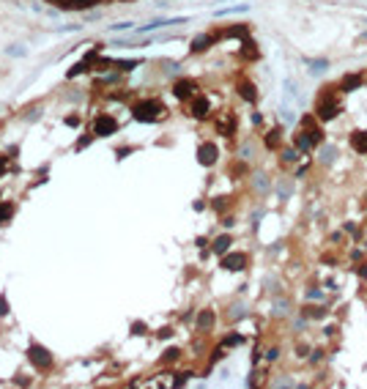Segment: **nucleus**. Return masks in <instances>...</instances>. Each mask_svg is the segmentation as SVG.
<instances>
[{"mask_svg":"<svg viewBox=\"0 0 367 389\" xmlns=\"http://www.w3.org/2000/svg\"><path fill=\"white\" fill-rule=\"evenodd\" d=\"M165 113H167L165 105H162V101H156V99H146V101H140V105H134V110H132V115L137 118V121H142V124L159 121Z\"/></svg>","mask_w":367,"mask_h":389,"instance_id":"f257e3e1","label":"nucleus"},{"mask_svg":"<svg viewBox=\"0 0 367 389\" xmlns=\"http://www.w3.org/2000/svg\"><path fill=\"white\" fill-rule=\"evenodd\" d=\"M340 113V105L337 99L332 96V93H323V96H318V105H315V115L321 118V121H332L334 115Z\"/></svg>","mask_w":367,"mask_h":389,"instance_id":"f03ea898","label":"nucleus"},{"mask_svg":"<svg viewBox=\"0 0 367 389\" xmlns=\"http://www.w3.org/2000/svg\"><path fill=\"white\" fill-rule=\"evenodd\" d=\"M28 356H30V362H33L38 370H47V367H52V354L47 351L44 345H38V343H30V348H28Z\"/></svg>","mask_w":367,"mask_h":389,"instance_id":"7ed1b4c3","label":"nucleus"},{"mask_svg":"<svg viewBox=\"0 0 367 389\" xmlns=\"http://www.w3.org/2000/svg\"><path fill=\"white\" fill-rule=\"evenodd\" d=\"M115 129H118V121L113 115H99L93 121V137H110V134H115Z\"/></svg>","mask_w":367,"mask_h":389,"instance_id":"20e7f679","label":"nucleus"},{"mask_svg":"<svg viewBox=\"0 0 367 389\" xmlns=\"http://www.w3.org/2000/svg\"><path fill=\"white\" fill-rule=\"evenodd\" d=\"M301 129H304V134L310 137L313 146L323 140V132H321V126H315V118H313V115H304V118H301Z\"/></svg>","mask_w":367,"mask_h":389,"instance_id":"39448f33","label":"nucleus"},{"mask_svg":"<svg viewBox=\"0 0 367 389\" xmlns=\"http://www.w3.org/2000/svg\"><path fill=\"white\" fill-rule=\"evenodd\" d=\"M247 266V255L244 252H230V255L222 258V269H228V272H241Z\"/></svg>","mask_w":367,"mask_h":389,"instance_id":"423d86ee","label":"nucleus"},{"mask_svg":"<svg viewBox=\"0 0 367 389\" xmlns=\"http://www.w3.org/2000/svg\"><path fill=\"white\" fill-rule=\"evenodd\" d=\"M197 162H200V165H214V162H217V146L203 142V146L197 148Z\"/></svg>","mask_w":367,"mask_h":389,"instance_id":"0eeeda50","label":"nucleus"},{"mask_svg":"<svg viewBox=\"0 0 367 389\" xmlns=\"http://www.w3.org/2000/svg\"><path fill=\"white\" fill-rule=\"evenodd\" d=\"M173 93H175L178 99H189V96L195 93V83H192V80H178V83L173 85Z\"/></svg>","mask_w":367,"mask_h":389,"instance_id":"6e6552de","label":"nucleus"},{"mask_svg":"<svg viewBox=\"0 0 367 389\" xmlns=\"http://www.w3.org/2000/svg\"><path fill=\"white\" fill-rule=\"evenodd\" d=\"M351 146H354V151H359V154H367V132L351 134Z\"/></svg>","mask_w":367,"mask_h":389,"instance_id":"1a4fd4ad","label":"nucleus"},{"mask_svg":"<svg viewBox=\"0 0 367 389\" xmlns=\"http://www.w3.org/2000/svg\"><path fill=\"white\" fill-rule=\"evenodd\" d=\"M192 115H195V118H206V115H209V99H206V96H197V99L192 101Z\"/></svg>","mask_w":367,"mask_h":389,"instance_id":"9d476101","label":"nucleus"},{"mask_svg":"<svg viewBox=\"0 0 367 389\" xmlns=\"http://www.w3.org/2000/svg\"><path fill=\"white\" fill-rule=\"evenodd\" d=\"M359 85H362V77H359V74H348V77H342L340 88L342 91H356Z\"/></svg>","mask_w":367,"mask_h":389,"instance_id":"9b49d317","label":"nucleus"},{"mask_svg":"<svg viewBox=\"0 0 367 389\" xmlns=\"http://www.w3.org/2000/svg\"><path fill=\"white\" fill-rule=\"evenodd\" d=\"M211 44H214V36H197L195 42H192V50H195V52H203V50H209Z\"/></svg>","mask_w":367,"mask_h":389,"instance_id":"f8f14e48","label":"nucleus"},{"mask_svg":"<svg viewBox=\"0 0 367 389\" xmlns=\"http://www.w3.org/2000/svg\"><path fill=\"white\" fill-rule=\"evenodd\" d=\"M238 91H241V96H244L247 101H255V99H258V91H255L252 83H241V85H238Z\"/></svg>","mask_w":367,"mask_h":389,"instance_id":"ddd939ff","label":"nucleus"},{"mask_svg":"<svg viewBox=\"0 0 367 389\" xmlns=\"http://www.w3.org/2000/svg\"><path fill=\"white\" fill-rule=\"evenodd\" d=\"M211 323H214V313H211V310H203V313L197 315V326H200V329H209Z\"/></svg>","mask_w":367,"mask_h":389,"instance_id":"4468645a","label":"nucleus"},{"mask_svg":"<svg viewBox=\"0 0 367 389\" xmlns=\"http://www.w3.org/2000/svg\"><path fill=\"white\" fill-rule=\"evenodd\" d=\"M11 214H14V206H11V203H0V225H6V222L11 219Z\"/></svg>","mask_w":367,"mask_h":389,"instance_id":"2eb2a0df","label":"nucleus"},{"mask_svg":"<svg viewBox=\"0 0 367 389\" xmlns=\"http://www.w3.org/2000/svg\"><path fill=\"white\" fill-rule=\"evenodd\" d=\"M228 247H230V236H219L217 241H214V252H228Z\"/></svg>","mask_w":367,"mask_h":389,"instance_id":"dca6fc26","label":"nucleus"},{"mask_svg":"<svg viewBox=\"0 0 367 389\" xmlns=\"http://www.w3.org/2000/svg\"><path fill=\"white\" fill-rule=\"evenodd\" d=\"M247 33H250V28H247V25H236V28L225 30V36H236V38H247Z\"/></svg>","mask_w":367,"mask_h":389,"instance_id":"f3484780","label":"nucleus"},{"mask_svg":"<svg viewBox=\"0 0 367 389\" xmlns=\"http://www.w3.org/2000/svg\"><path fill=\"white\" fill-rule=\"evenodd\" d=\"M244 58H258V50H255V44L247 38L244 42Z\"/></svg>","mask_w":367,"mask_h":389,"instance_id":"a211bd4d","label":"nucleus"},{"mask_svg":"<svg viewBox=\"0 0 367 389\" xmlns=\"http://www.w3.org/2000/svg\"><path fill=\"white\" fill-rule=\"evenodd\" d=\"M266 146H269V148H277V146H280V132H269Z\"/></svg>","mask_w":367,"mask_h":389,"instance_id":"6ab92c4d","label":"nucleus"},{"mask_svg":"<svg viewBox=\"0 0 367 389\" xmlns=\"http://www.w3.org/2000/svg\"><path fill=\"white\" fill-rule=\"evenodd\" d=\"M137 63H140V60H115V66H118V69H124V71H129V69L137 66Z\"/></svg>","mask_w":367,"mask_h":389,"instance_id":"aec40b11","label":"nucleus"},{"mask_svg":"<svg viewBox=\"0 0 367 389\" xmlns=\"http://www.w3.org/2000/svg\"><path fill=\"white\" fill-rule=\"evenodd\" d=\"M323 307H307V315H313V318H323Z\"/></svg>","mask_w":367,"mask_h":389,"instance_id":"412c9836","label":"nucleus"},{"mask_svg":"<svg viewBox=\"0 0 367 389\" xmlns=\"http://www.w3.org/2000/svg\"><path fill=\"white\" fill-rule=\"evenodd\" d=\"M178 348H170V351H165V362H175V359H178Z\"/></svg>","mask_w":367,"mask_h":389,"instance_id":"4be33fe9","label":"nucleus"},{"mask_svg":"<svg viewBox=\"0 0 367 389\" xmlns=\"http://www.w3.org/2000/svg\"><path fill=\"white\" fill-rule=\"evenodd\" d=\"M9 313V301H6V296H0V318Z\"/></svg>","mask_w":367,"mask_h":389,"instance_id":"5701e85b","label":"nucleus"},{"mask_svg":"<svg viewBox=\"0 0 367 389\" xmlns=\"http://www.w3.org/2000/svg\"><path fill=\"white\" fill-rule=\"evenodd\" d=\"M66 126H79V115H69V118H66Z\"/></svg>","mask_w":367,"mask_h":389,"instance_id":"b1692460","label":"nucleus"},{"mask_svg":"<svg viewBox=\"0 0 367 389\" xmlns=\"http://www.w3.org/2000/svg\"><path fill=\"white\" fill-rule=\"evenodd\" d=\"M132 329H134V335H142V332H146V326H142V323H134Z\"/></svg>","mask_w":367,"mask_h":389,"instance_id":"393cba45","label":"nucleus"},{"mask_svg":"<svg viewBox=\"0 0 367 389\" xmlns=\"http://www.w3.org/2000/svg\"><path fill=\"white\" fill-rule=\"evenodd\" d=\"M3 170H6V156H0V176H3Z\"/></svg>","mask_w":367,"mask_h":389,"instance_id":"a878e982","label":"nucleus"}]
</instances>
